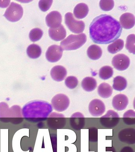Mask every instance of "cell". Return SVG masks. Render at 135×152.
Here are the masks:
<instances>
[{"label":"cell","mask_w":135,"mask_h":152,"mask_svg":"<svg viewBox=\"0 0 135 152\" xmlns=\"http://www.w3.org/2000/svg\"><path fill=\"white\" fill-rule=\"evenodd\" d=\"M122 27L111 15L102 14L93 19L89 26L90 37L95 43L107 45L120 36Z\"/></svg>","instance_id":"cell-1"},{"label":"cell","mask_w":135,"mask_h":152,"mask_svg":"<svg viewBox=\"0 0 135 152\" xmlns=\"http://www.w3.org/2000/svg\"><path fill=\"white\" fill-rule=\"evenodd\" d=\"M53 110V107L48 102L35 100L26 103L22 108L21 113L28 121L37 122L45 119Z\"/></svg>","instance_id":"cell-2"},{"label":"cell","mask_w":135,"mask_h":152,"mask_svg":"<svg viewBox=\"0 0 135 152\" xmlns=\"http://www.w3.org/2000/svg\"><path fill=\"white\" fill-rule=\"evenodd\" d=\"M87 37L85 33L79 34H70L61 41L60 46L63 50H72L80 48L86 43Z\"/></svg>","instance_id":"cell-3"},{"label":"cell","mask_w":135,"mask_h":152,"mask_svg":"<svg viewBox=\"0 0 135 152\" xmlns=\"http://www.w3.org/2000/svg\"><path fill=\"white\" fill-rule=\"evenodd\" d=\"M23 12L22 6L15 2H12L6 10L4 16L9 21L16 22L22 18Z\"/></svg>","instance_id":"cell-4"},{"label":"cell","mask_w":135,"mask_h":152,"mask_svg":"<svg viewBox=\"0 0 135 152\" xmlns=\"http://www.w3.org/2000/svg\"><path fill=\"white\" fill-rule=\"evenodd\" d=\"M65 21L66 26L73 33H80L85 30V23L82 21L76 20L71 12L67 13L65 15Z\"/></svg>","instance_id":"cell-5"},{"label":"cell","mask_w":135,"mask_h":152,"mask_svg":"<svg viewBox=\"0 0 135 152\" xmlns=\"http://www.w3.org/2000/svg\"><path fill=\"white\" fill-rule=\"evenodd\" d=\"M51 104L54 110L61 112L66 110L69 107L70 99L64 94H58L52 98Z\"/></svg>","instance_id":"cell-6"},{"label":"cell","mask_w":135,"mask_h":152,"mask_svg":"<svg viewBox=\"0 0 135 152\" xmlns=\"http://www.w3.org/2000/svg\"><path fill=\"white\" fill-rule=\"evenodd\" d=\"M130 62L129 57L122 53L115 56L112 61V65L115 68L120 71L126 69L129 67Z\"/></svg>","instance_id":"cell-7"},{"label":"cell","mask_w":135,"mask_h":152,"mask_svg":"<svg viewBox=\"0 0 135 152\" xmlns=\"http://www.w3.org/2000/svg\"><path fill=\"white\" fill-rule=\"evenodd\" d=\"M89 111L94 117H99L105 111V106L101 100L95 99L92 100L89 104Z\"/></svg>","instance_id":"cell-8"},{"label":"cell","mask_w":135,"mask_h":152,"mask_svg":"<svg viewBox=\"0 0 135 152\" xmlns=\"http://www.w3.org/2000/svg\"><path fill=\"white\" fill-rule=\"evenodd\" d=\"M63 50L61 46L53 45L50 46L46 52V57L47 60L50 62H56L62 57Z\"/></svg>","instance_id":"cell-9"},{"label":"cell","mask_w":135,"mask_h":152,"mask_svg":"<svg viewBox=\"0 0 135 152\" xmlns=\"http://www.w3.org/2000/svg\"><path fill=\"white\" fill-rule=\"evenodd\" d=\"M21 114L20 107L18 106H13L9 108V105L6 103L2 102L0 103V117H16L13 114Z\"/></svg>","instance_id":"cell-10"},{"label":"cell","mask_w":135,"mask_h":152,"mask_svg":"<svg viewBox=\"0 0 135 152\" xmlns=\"http://www.w3.org/2000/svg\"><path fill=\"white\" fill-rule=\"evenodd\" d=\"M128 99L124 94H118L114 97L112 99V105L118 111H122L126 109L128 104Z\"/></svg>","instance_id":"cell-11"},{"label":"cell","mask_w":135,"mask_h":152,"mask_svg":"<svg viewBox=\"0 0 135 152\" xmlns=\"http://www.w3.org/2000/svg\"><path fill=\"white\" fill-rule=\"evenodd\" d=\"M62 16L59 12L53 11L50 12L46 17V22L48 27L56 28L61 25Z\"/></svg>","instance_id":"cell-12"},{"label":"cell","mask_w":135,"mask_h":152,"mask_svg":"<svg viewBox=\"0 0 135 152\" xmlns=\"http://www.w3.org/2000/svg\"><path fill=\"white\" fill-rule=\"evenodd\" d=\"M49 36L53 40L56 41L63 40L66 36V31L62 25L56 28H50L48 30Z\"/></svg>","instance_id":"cell-13"},{"label":"cell","mask_w":135,"mask_h":152,"mask_svg":"<svg viewBox=\"0 0 135 152\" xmlns=\"http://www.w3.org/2000/svg\"><path fill=\"white\" fill-rule=\"evenodd\" d=\"M66 69L61 65H56L52 69L50 75L54 80L60 82L64 80L67 76Z\"/></svg>","instance_id":"cell-14"},{"label":"cell","mask_w":135,"mask_h":152,"mask_svg":"<svg viewBox=\"0 0 135 152\" xmlns=\"http://www.w3.org/2000/svg\"><path fill=\"white\" fill-rule=\"evenodd\" d=\"M122 27L125 29H130L134 26V15L130 13H125L122 14L120 19Z\"/></svg>","instance_id":"cell-15"},{"label":"cell","mask_w":135,"mask_h":152,"mask_svg":"<svg viewBox=\"0 0 135 152\" xmlns=\"http://www.w3.org/2000/svg\"><path fill=\"white\" fill-rule=\"evenodd\" d=\"M89 12L88 7L86 4L80 3L77 4L73 11L74 15L77 18L81 19L86 17Z\"/></svg>","instance_id":"cell-16"},{"label":"cell","mask_w":135,"mask_h":152,"mask_svg":"<svg viewBox=\"0 0 135 152\" xmlns=\"http://www.w3.org/2000/svg\"><path fill=\"white\" fill-rule=\"evenodd\" d=\"M98 94L103 98H108L112 94V88L110 84L107 83H102L98 86Z\"/></svg>","instance_id":"cell-17"},{"label":"cell","mask_w":135,"mask_h":152,"mask_svg":"<svg viewBox=\"0 0 135 152\" xmlns=\"http://www.w3.org/2000/svg\"><path fill=\"white\" fill-rule=\"evenodd\" d=\"M97 83L95 78L91 77H86L84 78L82 82V88L88 92L94 90L96 88Z\"/></svg>","instance_id":"cell-18"},{"label":"cell","mask_w":135,"mask_h":152,"mask_svg":"<svg viewBox=\"0 0 135 152\" xmlns=\"http://www.w3.org/2000/svg\"><path fill=\"white\" fill-rule=\"evenodd\" d=\"M87 55L89 58L92 60H97L101 57L102 50L99 46L97 45H92L87 50Z\"/></svg>","instance_id":"cell-19"},{"label":"cell","mask_w":135,"mask_h":152,"mask_svg":"<svg viewBox=\"0 0 135 152\" xmlns=\"http://www.w3.org/2000/svg\"><path fill=\"white\" fill-rule=\"evenodd\" d=\"M127 86V81L125 78L121 76H117L114 78L112 87L115 90L123 91Z\"/></svg>","instance_id":"cell-20"},{"label":"cell","mask_w":135,"mask_h":152,"mask_svg":"<svg viewBox=\"0 0 135 152\" xmlns=\"http://www.w3.org/2000/svg\"><path fill=\"white\" fill-rule=\"evenodd\" d=\"M42 50L41 47L36 44H32L28 46L27 53L28 56L32 59H36L41 55Z\"/></svg>","instance_id":"cell-21"},{"label":"cell","mask_w":135,"mask_h":152,"mask_svg":"<svg viewBox=\"0 0 135 152\" xmlns=\"http://www.w3.org/2000/svg\"><path fill=\"white\" fill-rule=\"evenodd\" d=\"M124 46V40L121 39H117L112 44L108 46L107 50L109 53L115 54L123 49Z\"/></svg>","instance_id":"cell-22"},{"label":"cell","mask_w":135,"mask_h":152,"mask_svg":"<svg viewBox=\"0 0 135 152\" xmlns=\"http://www.w3.org/2000/svg\"><path fill=\"white\" fill-rule=\"evenodd\" d=\"M113 74V69L109 66H103L99 71V77L103 80H106L111 78Z\"/></svg>","instance_id":"cell-23"},{"label":"cell","mask_w":135,"mask_h":152,"mask_svg":"<svg viewBox=\"0 0 135 152\" xmlns=\"http://www.w3.org/2000/svg\"><path fill=\"white\" fill-rule=\"evenodd\" d=\"M135 36L134 34H131L128 36L126 39V47L130 53L135 54Z\"/></svg>","instance_id":"cell-24"},{"label":"cell","mask_w":135,"mask_h":152,"mask_svg":"<svg viewBox=\"0 0 135 152\" xmlns=\"http://www.w3.org/2000/svg\"><path fill=\"white\" fill-rule=\"evenodd\" d=\"M43 34V31L42 30L38 28H34L30 31L29 37L30 40L34 42L39 40Z\"/></svg>","instance_id":"cell-25"},{"label":"cell","mask_w":135,"mask_h":152,"mask_svg":"<svg viewBox=\"0 0 135 152\" xmlns=\"http://www.w3.org/2000/svg\"><path fill=\"white\" fill-rule=\"evenodd\" d=\"M65 84L67 87L71 89L75 88L77 86L79 81L77 78L74 76H69L65 80Z\"/></svg>","instance_id":"cell-26"},{"label":"cell","mask_w":135,"mask_h":152,"mask_svg":"<svg viewBox=\"0 0 135 152\" xmlns=\"http://www.w3.org/2000/svg\"><path fill=\"white\" fill-rule=\"evenodd\" d=\"M114 4V1L112 0H101L99 2L100 8L105 11L111 10L113 8Z\"/></svg>","instance_id":"cell-27"},{"label":"cell","mask_w":135,"mask_h":152,"mask_svg":"<svg viewBox=\"0 0 135 152\" xmlns=\"http://www.w3.org/2000/svg\"><path fill=\"white\" fill-rule=\"evenodd\" d=\"M53 2V0H41L39 2V7L42 11H47L51 7Z\"/></svg>","instance_id":"cell-28"},{"label":"cell","mask_w":135,"mask_h":152,"mask_svg":"<svg viewBox=\"0 0 135 152\" xmlns=\"http://www.w3.org/2000/svg\"><path fill=\"white\" fill-rule=\"evenodd\" d=\"M101 117L106 118H110L111 119L115 118H119V116L117 113L115 112L113 110H110L107 111L106 115L102 116ZM107 122H112V121H110V120H109L108 121H107Z\"/></svg>","instance_id":"cell-29"},{"label":"cell","mask_w":135,"mask_h":152,"mask_svg":"<svg viewBox=\"0 0 135 152\" xmlns=\"http://www.w3.org/2000/svg\"><path fill=\"white\" fill-rule=\"evenodd\" d=\"M124 118H135V113L134 111L133 110H127L124 113V116H123Z\"/></svg>","instance_id":"cell-30"},{"label":"cell","mask_w":135,"mask_h":152,"mask_svg":"<svg viewBox=\"0 0 135 152\" xmlns=\"http://www.w3.org/2000/svg\"><path fill=\"white\" fill-rule=\"evenodd\" d=\"M10 1H0V7L1 8H5L7 7Z\"/></svg>","instance_id":"cell-31"},{"label":"cell","mask_w":135,"mask_h":152,"mask_svg":"<svg viewBox=\"0 0 135 152\" xmlns=\"http://www.w3.org/2000/svg\"><path fill=\"white\" fill-rule=\"evenodd\" d=\"M121 152H134L132 148L130 147H125L121 151Z\"/></svg>","instance_id":"cell-32"}]
</instances>
